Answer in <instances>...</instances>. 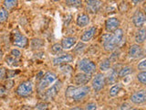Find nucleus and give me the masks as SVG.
Masks as SVG:
<instances>
[{"instance_id": "obj_18", "label": "nucleus", "mask_w": 146, "mask_h": 110, "mask_svg": "<svg viewBox=\"0 0 146 110\" xmlns=\"http://www.w3.org/2000/svg\"><path fill=\"white\" fill-rule=\"evenodd\" d=\"M90 23V17L86 14H82V15L79 16L77 18V25L79 27H86Z\"/></svg>"}, {"instance_id": "obj_28", "label": "nucleus", "mask_w": 146, "mask_h": 110, "mask_svg": "<svg viewBox=\"0 0 146 110\" xmlns=\"http://www.w3.org/2000/svg\"><path fill=\"white\" fill-rule=\"evenodd\" d=\"M7 63H8L9 65H12V66H15V65H17V63H16V62H19V59H17V58H15V57H13V56H8L7 58Z\"/></svg>"}, {"instance_id": "obj_34", "label": "nucleus", "mask_w": 146, "mask_h": 110, "mask_svg": "<svg viewBox=\"0 0 146 110\" xmlns=\"http://www.w3.org/2000/svg\"><path fill=\"white\" fill-rule=\"evenodd\" d=\"M138 69L143 72H146V59L143 60V61L138 64Z\"/></svg>"}, {"instance_id": "obj_25", "label": "nucleus", "mask_w": 146, "mask_h": 110, "mask_svg": "<svg viewBox=\"0 0 146 110\" xmlns=\"http://www.w3.org/2000/svg\"><path fill=\"white\" fill-rule=\"evenodd\" d=\"M8 17V11L6 8H0V23L5 22Z\"/></svg>"}, {"instance_id": "obj_2", "label": "nucleus", "mask_w": 146, "mask_h": 110, "mask_svg": "<svg viewBox=\"0 0 146 110\" xmlns=\"http://www.w3.org/2000/svg\"><path fill=\"white\" fill-rule=\"evenodd\" d=\"M123 37V31L121 29H117L114 33L111 35V37L103 42L104 49L107 50V52H112V50H115L116 46L120 44V42L122 40Z\"/></svg>"}, {"instance_id": "obj_41", "label": "nucleus", "mask_w": 146, "mask_h": 110, "mask_svg": "<svg viewBox=\"0 0 146 110\" xmlns=\"http://www.w3.org/2000/svg\"><path fill=\"white\" fill-rule=\"evenodd\" d=\"M70 110H82L80 107H74V108H71Z\"/></svg>"}, {"instance_id": "obj_16", "label": "nucleus", "mask_w": 146, "mask_h": 110, "mask_svg": "<svg viewBox=\"0 0 146 110\" xmlns=\"http://www.w3.org/2000/svg\"><path fill=\"white\" fill-rule=\"evenodd\" d=\"M96 33V28L95 27H91L88 30H86L83 35L81 36V40L84 41V42H88L91 39L93 38V36Z\"/></svg>"}, {"instance_id": "obj_40", "label": "nucleus", "mask_w": 146, "mask_h": 110, "mask_svg": "<svg viewBox=\"0 0 146 110\" xmlns=\"http://www.w3.org/2000/svg\"><path fill=\"white\" fill-rule=\"evenodd\" d=\"M141 1V0H132V3H133L134 5H136L137 3H139Z\"/></svg>"}, {"instance_id": "obj_10", "label": "nucleus", "mask_w": 146, "mask_h": 110, "mask_svg": "<svg viewBox=\"0 0 146 110\" xmlns=\"http://www.w3.org/2000/svg\"><path fill=\"white\" fill-rule=\"evenodd\" d=\"M86 8L90 13H96L99 11L102 6V2L100 0H85Z\"/></svg>"}, {"instance_id": "obj_21", "label": "nucleus", "mask_w": 146, "mask_h": 110, "mask_svg": "<svg viewBox=\"0 0 146 110\" xmlns=\"http://www.w3.org/2000/svg\"><path fill=\"white\" fill-rule=\"evenodd\" d=\"M43 46H44V41L40 39H33L31 41V48L33 50L40 49Z\"/></svg>"}, {"instance_id": "obj_30", "label": "nucleus", "mask_w": 146, "mask_h": 110, "mask_svg": "<svg viewBox=\"0 0 146 110\" xmlns=\"http://www.w3.org/2000/svg\"><path fill=\"white\" fill-rule=\"evenodd\" d=\"M138 80L141 82V84L146 85V72H141L137 75Z\"/></svg>"}, {"instance_id": "obj_31", "label": "nucleus", "mask_w": 146, "mask_h": 110, "mask_svg": "<svg viewBox=\"0 0 146 110\" xmlns=\"http://www.w3.org/2000/svg\"><path fill=\"white\" fill-rule=\"evenodd\" d=\"M48 104L45 102H40L38 104H36V107L38 110H48Z\"/></svg>"}, {"instance_id": "obj_32", "label": "nucleus", "mask_w": 146, "mask_h": 110, "mask_svg": "<svg viewBox=\"0 0 146 110\" xmlns=\"http://www.w3.org/2000/svg\"><path fill=\"white\" fill-rule=\"evenodd\" d=\"M7 70H6V68H4V67H0V81H2L4 80L5 78H7Z\"/></svg>"}, {"instance_id": "obj_3", "label": "nucleus", "mask_w": 146, "mask_h": 110, "mask_svg": "<svg viewBox=\"0 0 146 110\" xmlns=\"http://www.w3.org/2000/svg\"><path fill=\"white\" fill-rule=\"evenodd\" d=\"M56 79H57V75L55 74L54 72H46L45 74L42 76V78H41V80L39 81V84H38L39 93L44 91L48 85H50L52 82H54L55 81H56Z\"/></svg>"}, {"instance_id": "obj_5", "label": "nucleus", "mask_w": 146, "mask_h": 110, "mask_svg": "<svg viewBox=\"0 0 146 110\" xmlns=\"http://www.w3.org/2000/svg\"><path fill=\"white\" fill-rule=\"evenodd\" d=\"M79 69L87 74H91L96 71L95 63L90 61L89 59H82L79 62Z\"/></svg>"}, {"instance_id": "obj_7", "label": "nucleus", "mask_w": 146, "mask_h": 110, "mask_svg": "<svg viewBox=\"0 0 146 110\" xmlns=\"http://www.w3.org/2000/svg\"><path fill=\"white\" fill-rule=\"evenodd\" d=\"M60 87H61V82L60 81H58L57 82L56 84L53 85L50 88H48L47 91L44 93V98L46 100H53L55 97H56V95H58V91L59 89H60Z\"/></svg>"}, {"instance_id": "obj_13", "label": "nucleus", "mask_w": 146, "mask_h": 110, "mask_svg": "<svg viewBox=\"0 0 146 110\" xmlns=\"http://www.w3.org/2000/svg\"><path fill=\"white\" fill-rule=\"evenodd\" d=\"M72 61H73V57L70 54H63L61 56L55 58L53 60V64L56 66H58V65H62V64H65L68 62H70Z\"/></svg>"}, {"instance_id": "obj_23", "label": "nucleus", "mask_w": 146, "mask_h": 110, "mask_svg": "<svg viewBox=\"0 0 146 110\" xmlns=\"http://www.w3.org/2000/svg\"><path fill=\"white\" fill-rule=\"evenodd\" d=\"M121 85H120V84L112 86L111 89L110 90V95H111V96H116L119 94V92L121 91Z\"/></svg>"}, {"instance_id": "obj_37", "label": "nucleus", "mask_w": 146, "mask_h": 110, "mask_svg": "<svg viewBox=\"0 0 146 110\" xmlns=\"http://www.w3.org/2000/svg\"><path fill=\"white\" fill-rule=\"evenodd\" d=\"M13 84H14V81H12V80H10V81H7V85H6V87L7 89H9V88H11V87L13 86Z\"/></svg>"}, {"instance_id": "obj_43", "label": "nucleus", "mask_w": 146, "mask_h": 110, "mask_svg": "<svg viewBox=\"0 0 146 110\" xmlns=\"http://www.w3.org/2000/svg\"><path fill=\"white\" fill-rule=\"evenodd\" d=\"M145 14H146V7H145Z\"/></svg>"}, {"instance_id": "obj_8", "label": "nucleus", "mask_w": 146, "mask_h": 110, "mask_svg": "<svg viewBox=\"0 0 146 110\" xmlns=\"http://www.w3.org/2000/svg\"><path fill=\"white\" fill-rule=\"evenodd\" d=\"M105 77L102 73H98L93 78V81H92V88L96 91V92H99L102 90L104 85H105Z\"/></svg>"}, {"instance_id": "obj_11", "label": "nucleus", "mask_w": 146, "mask_h": 110, "mask_svg": "<svg viewBox=\"0 0 146 110\" xmlns=\"http://www.w3.org/2000/svg\"><path fill=\"white\" fill-rule=\"evenodd\" d=\"M132 21H133V24L135 25V27L141 28L146 21L145 14L141 11H136V13L132 17Z\"/></svg>"}, {"instance_id": "obj_36", "label": "nucleus", "mask_w": 146, "mask_h": 110, "mask_svg": "<svg viewBox=\"0 0 146 110\" xmlns=\"http://www.w3.org/2000/svg\"><path fill=\"white\" fill-rule=\"evenodd\" d=\"M97 108V105L94 103H90L86 105V110H96Z\"/></svg>"}, {"instance_id": "obj_33", "label": "nucleus", "mask_w": 146, "mask_h": 110, "mask_svg": "<svg viewBox=\"0 0 146 110\" xmlns=\"http://www.w3.org/2000/svg\"><path fill=\"white\" fill-rule=\"evenodd\" d=\"M10 55H11V56H13V57L17 58V59H19V58L21 57V52H20L18 50L14 49V50H11Z\"/></svg>"}, {"instance_id": "obj_15", "label": "nucleus", "mask_w": 146, "mask_h": 110, "mask_svg": "<svg viewBox=\"0 0 146 110\" xmlns=\"http://www.w3.org/2000/svg\"><path fill=\"white\" fill-rule=\"evenodd\" d=\"M77 42V40L74 37H67L63 39L61 41V46L64 50H70L74 46Z\"/></svg>"}, {"instance_id": "obj_42", "label": "nucleus", "mask_w": 146, "mask_h": 110, "mask_svg": "<svg viewBox=\"0 0 146 110\" xmlns=\"http://www.w3.org/2000/svg\"><path fill=\"white\" fill-rule=\"evenodd\" d=\"M53 1H58V0H53Z\"/></svg>"}, {"instance_id": "obj_6", "label": "nucleus", "mask_w": 146, "mask_h": 110, "mask_svg": "<svg viewBox=\"0 0 146 110\" xmlns=\"http://www.w3.org/2000/svg\"><path fill=\"white\" fill-rule=\"evenodd\" d=\"M29 43V40L26 36L20 33L18 30H15L13 32V44L19 48H25Z\"/></svg>"}, {"instance_id": "obj_1", "label": "nucleus", "mask_w": 146, "mask_h": 110, "mask_svg": "<svg viewBox=\"0 0 146 110\" xmlns=\"http://www.w3.org/2000/svg\"><path fill=\"white\" fill-rule=\"evenodd\" d=\"M90 91V88L89 86H80V87H73L70 86L68 87V89L66 91V96L67 97H70L75 101L81 100L82 98H84L87 95H89Z\"/></svg>"}, {"instance_id": "obj_35", "label": "nucleus", "mask_w": 146, "mask_h": 110, "mask_svg": "<svg viewBox=\"0 0 146 110\" xmlns=\"http://www.w3.org/2000/svg\"><path fill=\"white\" fill-rule=\"evenodd\" d=\"M60 70L62 72H66V73H70V72H72V68L70 65H67V64H66V65L60 66Z\"/></svg>"}, {"instance_id": "obj_22", "label": "nucleus", "mask_w": 146, "mask_h": 110, "mask_svg": "<svg viewBox=\"0 0 146 110\" xmlns=\"http://www.w3.org/2000/svg\"><path fill=\"white\" fill-rule=\"evenodd\" d=\"M131 72H132V68L131 66H125L121 69V70L120 71V72H119V76L124 77L128 74H130Z\"/></svg>"}, {"instance_id": "obj_29", "label": "nucleus", "mask_w": 146, "mask_h": 110, "mask_svg": "<svg viewBox=\"0 0 146 110\" xmlns=\"http://www.w3.org/2000/svg\"><path fill=\"white\" fill-rule=\"evenodd\" d=\"M116 80H117V72L113 70L112 72L109 75L108 82H110V84H114V82H116Z\"/></svg>"}, {"instance_id": "obj_27", "label": "nucleus", "mask_w": 146, "mask_h": 110, "mask_svg": "<svg viewBox=\"0 0 146 110\" xmlns=\"http://www.w3.org/2000/svg\"><path fill=\"white\" fill-rule=\"evenodd\" d=\"M62 46L61 44H58V43H56V44H54L52 47H51V52L52 53L54 54H58V53H60L62 52Z\"/></svg>"}, {"instance_id": "obj_4", "label": "nucleus", "mask_w": 146, "mask_h": 110, "mask_svg": "<svg viewBox=\"0 0 146 110\" xmlns=\"http://www.w3.org/2000/svg\"><path fill=\"white\" fill-rule=\"evenodd\" d=\"M33 92V84L30 81L23 82L17 88V94L21 97H27Z\"/></svg>"}, {"instance_id": "obj_17", "label": "nucleus", "mask_w": 146, "mask_h": 110, "mask_svg": "<svg viewBox=\"0 0 146 110\" xmlns=\"http://www.w3.org/2000/svg\"><path fill=\"white\" fill-rule=\"evenodd\" d=\"M90 80V74L87 73H79L75 77V82L77 85H85Z\"/></svg>"}, {"instance_id": "obj_24", "label": "nucleus", "mask_w": 146, "mask_h": 110, "mask_svg": "<svg viewBox=\"0 0 146 110\" xmlns=\"http://www.w3.org/2000/svg\"><path fill=\"white\" fill-rule=\"evenodd\" d=\"M110 67H111V60L110 59H106L100 64V69L102 71H108Z\"/></svg>"}, {"instance_id": "obj_9", "label": "nucleus", "mask_w": 146, "mask_h": 110, "mask_svg": "<svg viewBox=\"0 0 146 110\" xmlns=\"http://www.w3.org/2000/svg\"><path fill=\"white\" fill-rule=\"evenodd\" d=\"M131 101L137 105L146 102V90H140L132 94L131 96Z\"/></svg>"}, {"instance_id": "obj_14", "label": "nucleus", "mask_w": 146, "mask_h": 110, "mask_svg": "<svg viewBox=\"0 0 146 110\" xmlns=\"http://www.w3.org/2000/svg\"><path fill=\"white\" fill-rule=\"evenodd\" d=\"M143 54V49L138 44L131 45L129 49V56L131 59H137L141 56Z\"/></svg>"}, {"instance_id": "obj_44", "label": "nucleus", "mask_w": 146, "mask_h": 110, "mask_svg": "<svg viewBox=\"0 0 146 110\" xmlns=\"http://www.w3.org/2000/svg\"><path fill=\"white\" fill-rule=\"evenodd\" d=\"M132 110H138V109H132Z\"/></svg>"}, {"instance_id": "obj_38", "label": "nucleus", "mask_w": 146, "mask_h": 110, "mask_svg": "<svg viewBox=\"0 0 146 110\" xmlns=\"http://www.w3.org/2000/svg\"><path fill=\"white\" fill-rule=\"evenodd\" d=\"M7 93V89L3 88V87H0V96H3L5 95Z\"/></svg>"}, {"instance_id": "obj_20", "label": "nucleus", "mask_w": 146, "mask_h": 110, "mask_svg": "<svg viewBox=\"0 0 146 110\" xmlns=\"http://www.w3.org/2000/svg\"><path fill=\"white\" fill-rule=\"evenodd\" d=\"M18 0H4V7L7 10H10V9L17 7Z\"/></svg>"}, {"instance_id": "obj_39", "label": "nucleus", "mask_w": 146, "mask_h": 110, "mask_svg": "<svg viewBox=\"0 0 146 110\" xmlns=\"http://www.w3.org/2000/svg\"><path fill=\"white\" fill-rule=\"evenodd\" d=\"M83 47H84V45L82 44V43H80L79 45H78V47L76 48V50H76V52H77L78 50H80V49H82V48H83Z\"/></svg>"}, {"instance_id": "obj_12", "label": "nucleus", "mask_w": 146, "mask_h": 110, "mask_svg": "<svg viewBox=\"0 0 146 110\" xmlns=\"http://www.w3.org/2000/svg\"><path fill=\"white\" fill-rule=\"evenodd\" d=\"M119 25H120V21L116 17H110L105 22V28L109 32L115 31L118 29Z\"/></svg>"}, {"instance_id": "obj_26", "label": "nucleus", "mask_w": 146, "mask_h": 110, "mask_svg": "<svg viewBox=\"0 0 146 110\" xmlns=\"http://www.w3.org/2000/svg\"><path fill=\"white\" fill-rule=\"evenodd\" d=\"M66 5L73 7H79L81 6V0H66Z\"/></svg>"}, {"instance_id": "obj_19", "label": "nucleus", "mask_w": 146, "mask_h": 110, "mask_svg": "<svg viewBox=\"0 0 146 110\" xmlns=\"http://www.w3.org/2000/svg\"><path fill=\"white\" fill-rule=\"evenodd\" d=\"M146 40V30L145 29H140L135 34V41L137 43H143Z\"/></svg>"}]
</instances>
